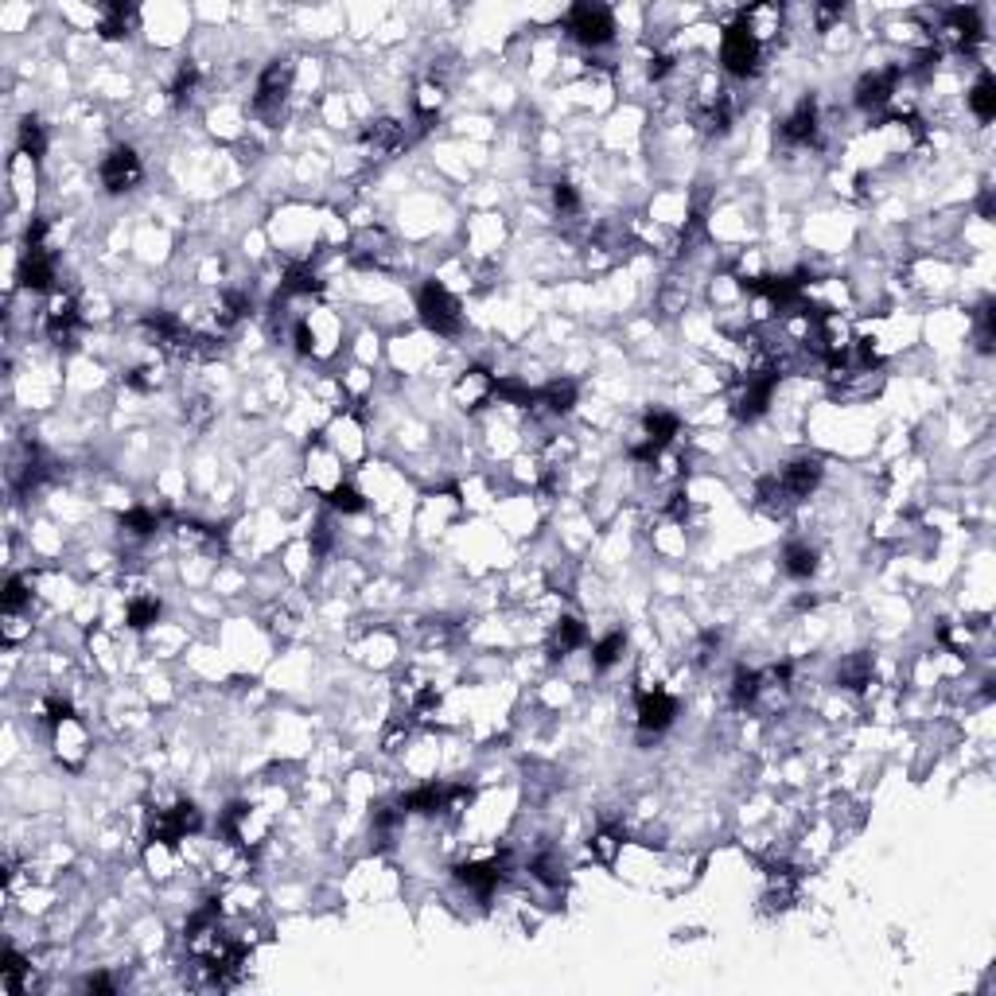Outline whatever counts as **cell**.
<instances>
[{
	"instance_id": "1",
	"label": "cell",
	"mask_w": 996,
	"mask_h": 996,
	"mask_svg": "<svg viewBox=\"0 0 996 996\" xmlns=\"http://www.w3.org/2000/svg\"><path fill=\"white\" fill-rule=\"evenodd\" d=\"M417 312H420L424 327H429L432 335H444V339H451V335L463 331V307H460V300L451 296L441 281H429V285L420 288Z\"/></svg>"
},
{
	"instance_id": "2",
	"label": "cell",
	"mask_w": 996,
	"mask_h": 996,
	"mask_svg": "<svg viewBox=\"0 0 996 996\" xmlns=\"http://www.w3.org/2000/svg\"><path fill=\"white\" fill-rule=\"evenodd\" d=\"M721 63L731 78H752L759 75V63H763V43L747 32L740 20L728 24L721 36Z\"/></svg>"
},
{
	"instance_id": "3",
	"label": "cell",
	"mask_w": 996,
	"mask_h": 996,
	"mask_svg": "<svg viewBox=\"0 0 996 996\" xmlns=\"http://www.w3.org/2000/svg\"><path fill=\"white\" fill-rule=\"evenodd\" d=\"M292 75H296L292 58H276V63H269L265 70H261L257 90H254V113L257 117H265V121H276V117H281L285 101L292 94Z\"/></svg>"
},
{
	"instance_id": "4",
	"label": "cell",
	"mask_w": 996,
	"mask_h": 996,
	"mask_svg": "<svg viewBox=\"0 0 996 996\" xmlns=\"http://www.w3.org/2000/svg\"><path fill=\"white\" fill-rule=\"evenodd\" d=\"M202 825V814L195 810L192 802H175L168 810H152V822H149V841L156 845H180L187 833H199Z\"/></svg>"
},
{
	"instance_id": "5",
	"label": "cell",
	"mask_w": 996,
	"mask_h": 996,
	"mask_svg": "<svg viewBox=\"0 0 996 996\" xmlns=\"http://www.w3.org/2000/svg\"><path fill=\"white\" fill-rule=\"evenodd\" d=\"M568 32L584 47H604V43L615 39V16L604 5H580L568 12Z\"/></svg>"
},
{
	"instance_id": "6",
	"label": "cell",
	"mask_w": 996,
	"mask_h": 996,
	"mask_svg": "<svg viewBox=\"0 0 996 996\" xmlns=\"http://www.w3.org/2000/svg\"><path fill=\"white\" fill-rule=\"evenodd\" d=\"M98 175H101V187H106L109 195H125L144 180V168H140V156L129 149V144H117V149L101 160Z\"/></svg>"
},
{
	"instance_id": "7",
	"label": "cell",
	"mask_w": 996,
	"mask_h": 996,
	"mask_svg": "<svg viewBox=\"0 0 996 996\" xmlns=\"http://www.w3.org/2000/svg\"><path fill=\"white\" fill-rule=\"evenodd\" d=\"M75 331H78L75 296H67V292H51V304H47V312H43V335H47L55 347H67V343H75Z\"/></svg>"
},
{
	"instance_id": "8",
	"label": "cell",
	"mask_w": 996,
	"mask_h": 996,
	"mask_svg": "<svg viewBox=\"0 0 996 996\" xmlns=\"http://www.w3.org/2000/svg\"><path fill=\"white\" fill-rule=\"evenodd\" d=\"M899 75H903L899 67H887V70H868V75H864V78L856 82V106H860V109H868V113H876V109L891 106V98L899 94Z\"/></svg>"
},
{
	"instance_id": "9",
	"label": "cell",
	"mask_w": 996,
	"mask_h": 996,
	"mask_svg": "<svg viewBox=\"0 0 996 996\" xmlns=\"http://www.w3.org/2000/svg\"><path fill=\"white\" fill-rule=\"evenodd\" d=\"M506 876H510V853L491 856V860H467V864H460V868H456V880L463 887L479 891V896H491V891L503 884Z\"/></svg>"
},
{
	"instance_id": "10",
	"label": "cell",
	"mask_w": 996,
	"mask_h": 996,
	"mask_svg": "<svg viewBox=\"0 0 996 996\" xmlns=\"http://www.w3.org/2000/svg\"><path fill=\"white\" fill-rule=\"evenodd\" d=\"M673 716H678V700H673L666 690H638V728L647 731V736H658V731H666L673 724Z\"/></svg>"
},
{
	"instance_id": "11",
	"label": "cell",
	"mask_w": 996,
	"mask_h": 996,
	"mask_svg": "<svg viewBox=\"0 0 996 996\" xmlns=\"http://www.w3.org/2000/svg\"><path fill=\"white\" fill-rule=\"evenodd\" d=\"M405 149V125L401 121H389V117H382V121H370L362 129V152L370 156V160H389V156H398Z\"/></svg>"
},
{
	"instance_id": "12",
	"label": "cell",
	"mask_w": 996,
	"mask_h": 996,
	"mask_svg": "<svg viewBox=\"0 0 996 996\" xmlns=\"http://www.w3.org/2000/svg\"><path fill=\"white\" fill-rule=\"evenodd\" d=\"M822 475H825L822 460H817V456H802V460H794V463L783 467V472H779V482L786 487V494L794 498V503H802V498H810V494L817 491Z\"/></svg>"
},
{
	"instance_id": "13",
	"label": "cell",
	"mask_w": 996,
	"mask_h": 996,
	"mask_svg": "<svg viewBox=\"0 0 996 996\" xmlns=\"http://www.w3.org/2000/svg\"><path fill=\"white\" fill-rule=\"evenodd\" d=\"M817 133H822V113H817L814 98H802L798 109L783 121V140L786 144H814Z\"/></svg>"
},
{
	"instance_id": "14",
	"label": "cell",
	"mask_w": 996,
	"mask_h": 996,
	"mask_svg": "<svg viewBox=\"0 0 996 996\" xmlns=\"http://www.w3.org/2000/svg\"><path fill=\"white\" fill-rule=\"evenodd\" d=\"M20 281H24V288H32V292H55V257H51L47 245L24 249Z\"/></svg>"
},
{
	"instance_id": "15",
	"label": "cell",
	"mask_w": 996,
	"mask_h": 996,
	"mask_svg": "<svg viewBox=\"0 0 996 996\" xmlns=\"http://www.w3.org/2000/svg\"><path fill=\"white\" fill-rule=\"evenodd\" d=\"M456 398H460L463 409H482V405H491V401H494V374L482 370V366L467 370V374L460 378V386H456Z\"/></svg>"
},
{
	"instance_id": "16",
	"label": "cell",
	"mask_w": 996,
	"mask_h": 996,
	"mask_svg": "<svg viewBox=\"0 0 996 996\" xmlns=\"http://www.w3.org/2000/svg\"><path fill=\"white\" fill-rule=\"evenodd\" d=\"M573 405H576V386L573 382H549L545 389H537L534 393V405H530V413H549V417H565V413H573Z\"/></svg>"
},
{
	"instance_id": "17",
	"label": "cell",
	"mask_w": 996,
	"mask_h": 996,
	"mask_svg": "<svg viewBox=\"0 0 996 996\" xmlns=\"http://www.w3.org/2000/svg\"><path fill=\"white\" fill-rule=\"evenodd\" d=\"M678 432H681V420L673 413H662V409H654V413H647V420H642V441H650L658 451H666L678 441Z\"/></svg>"
},
{
	"instance_id": "18",
	"label": "cell",
	"mask_w": 996,
	"mask_h": 996,
	"mask_svg": "<svg viewBox=\"0 0 996 996\" xmlns=\"http://www.w3.org/2000/svg\"><path fill=\"white\" fill-rule=\"evenodd\" d=\"M137 24V8H125V5H109L101 8V39H125L129 27Z\"/></svg>"
},
{
	"instance_id": "19",
	"label": "cell",
	"mask_w": 996,
	"mask_h": 996,
	"mask_svg": "<svg viewBox=\"0 0 996 996\" xmlns=\"http://www.w3.org/2000/svg\"><path fill=\"white\" fill-rule=\"evenodd\" d=\"M783 568L794 580H810L817 573V553L810 545H802V541H794V545H786V553H783Z\"/></svg>"
},
{
	"instance_id": "20",
	"label": "cell",
	"mask_w": 996,
	"mask_h": 996,
	"mask_svg": "<svg viewBox=\"0 0 996 996\" xmlns=\"http://www.w3.org/2000/svg\"><path fill=\"white\" fill-rule=\"evenodd\" d=\"M530 872H534V880L537 884H545V887H565V880H568V872H565V860L556 856V853H541V856H534V864H530Z\"/></svg>"
},
{
	"instance_id": "21",
	"label": "cell",
	"mask_w": 996,
	"mask_h": 996,
	"mask_svg": "<svg viewBox=\"0 0 996 996\" xmlns=\"http://www.w3.org/2000/svg\"><path fill=\"white\" fill-rule=\"evenodd\" d=\"M970 109L977 121H992L996 117V82L989 75H980L973 82V90H970Z\"/></svg>"
},
{
	"instance_id": "22",
	"label": "cell",
	"mask_w": 996,
	"mask_h": 996,
	"mask_svg": "<svg viewBox=\"0 0 996 996\" xmlns=\"http://www.w3.org/2000/svg\"><path fill=\"white\" fill-rule=\"evenodd\" d=\"M837 681L845 685V690H868V685H872V658L868 654H853L837 669Z\"/></svg>"
},
{
	"instance_id": "23",
	"label": "cell",
	"mask_w": 996,
	"mask_h": 996,
	"mask_svg": "<svg viewBox=\"0 0 996 996\" xmlns=\"http://www.w3.org/2000/svg\"><path fill=\"white\" fill-rule=\"evenodd\" d=\"M588 642V631H584L580 619H561L553 631V654H573Z\"/></svg>"
},
{
	"instance_id": "24",
	"label": "cell",
	"mask_w": 996,
	"mask_h": 996,
	"mask_svg": "<svg viewBox=\"0 0 996 996\" xmlns=\"http://www.w3.org/2000/svg\"><path fill=\"white\" fill-rule=\"evenodd\" d=\"M199 94V67L195 63H183L175 70V82H171V106H192Z\"/></svg>"
},
{
	"instance_id": "25",
	"label": "cell",
	"mask_w": 996,
	"mask_h": 996,
	"mask_svg": "<svg viewBox=\"0 0 996 996\" xmlns=\"http://www.w3.org/2000/svg\"><path fill=\"white\" fill-rule=\"evenodd\" d=\"M156 619H160V599L156 596H133L129 599V627H133V631H149Z\"/></svg>"
},
{
	"instance_id": "26",
	"label": "cell",
	"mask_w": 996,
	"mask_h": 996,
	"mask_svg": "<svg viewBox=\"0 0 996 996\" xmlns=\"http://www.w3.org/2000/svg\"><path fill=\"white\" fill-rule=\"evenodd\" d=\"M324 498H327V506H331V510H339V514H358V510L366 506V503H362V494H358L355 487H350V482H343V479L335 482V487H327V491H324Z\"/></svg>"
},
{
	"instance_id": "27",
	"label": "cell",
	"mask_w": 996,
	"mask_h": 996,
	"mask_svg": "<svg viewBox=\"0 0 996 996\" xmlns=\"http://www.w3.org/2000/svg\"><path fill=\"white\" fill-rule=\"evenodd\" d=\"M20 152L32 156V160H39L43 152H47V133H43L39 117H24V125H20Z\"/></svg>"
},
{
	"instance_id": "28",
	"label": "cell",
	"mask_w": 996,
	"mask_h": 996,
	"mask_svg": "<svg viewBox=\"0 0 996 996\" xmlns=\"http://www.w3.org/2000/svg\"><path fill=\"white\" fill-rule=\"evenodd\" d=\"M623 650H627V635H623V631H615V635H607V638H599V642H596V650H592V666H596V669H607V666L619 662Z\"/></svg>"
},
{
	"instance_id": "29",
	"label": "cell",
	"mask_w": 996,
	"mask_h": 996,
	"mask_svg": "<svg viewBox=\"0 0 996 996\" xmlns=\"http://www.w3.org/2000/svg\"><path fill=\"white\" fill-rule=\"evenodd\" d=\"M121 525H125V534H133V537H152L160 530V514L149 510V506H137L121 518Z\"/></svg>"
},
{
	"instance_id": "30",
	"label": "cell",
	"mask_w": 996,
	"mask_h": 996,
	"mask_svg": "<svg viewBox=\"0 0 996 996\" xmlns=\"http://www.w3.org/2000/svg\"><path fill=\"white\" fill-rule=\"evenodd\" d=\"M27 604H32V584L24 576H12L5 588V615H20Z\"/></svg>"
},
{
	"instance_id": "31",
	"label": "cell",
	"mask_w": 996,
	"mask_h": 996,
	"mask_svg": "<svg viewBox=\"0 0 996 996\" xmlns=\"http://www.w3.org/2000/svg\"><path fill=\"white\" fill-rule=\"evenodd\" d=\"M553 207L561 218H576L580 214V195H576V187L573 183H556L553 187Z\"/></svg>"
},
{
	"instance_id": "32",
	"label": "cell",
	"mask_w": 996,
	"mask_h": 996,
	"mask_svg": "<svg viewBox=\"0 0 996 996\" xmlns=\"http://www.w3.org/2000/svg\"><path fill=\"white\" fill-rule=\"evenodd\" d=\"M125 386H129V389L149 393V389H156V386H160V370H156V366H133V370L125 374Z\"/></svg>"
},
{
	"instance_id": "33",
	"label": "cell",
	"mask_w": 996,
	"mask_h": 996,
	"mask_svg": "<svg viewBox=\"0 0 996 996\" xmlns=\"http://www.w3.org/2000/svg\"><path fill=\"white\" fill-rule=\"evenodd\" d=\"M619 829H599L596 833V841H592V848H596V856L604 860V864H611L615 860V853H619Z\"/></svg>"
},
{
	"instance_id": "34",
	"label": "cell",
	"mask_w": 996,
	"mask_h": 996,
	"mask_svg": "<svg viewBox=\"0 0 996 996\" xmlns=\"http://www.w3.org/2000/svg\"><path fill=\"white\" fill-rule=\"evenodd\" d=\"M187 420L202 429V424L211 420V401H207V398H192V401H187Z\"/></svg>"
},
{
	"instance_id": "35",
	"label": "cell",
	"mask_w": 996,
	"mask_h": 996,
	"mask_svg": "<svg viewBox=\"0 0 996 996\" xmlns=\"http://www.w3.org/2000/svg\"><path fill=\"white\" fill-rule=\"evenodd\" d=\"M86 989H90V992H113V980L109 977H90V980H86Z\"/></svg>"
}]
</instances>
